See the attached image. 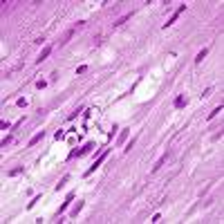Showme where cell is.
Masks as SVG:
<instances>
[{
  "label": "cell",
  "instance_id": "cell-5",
  "mask_svg": "<svg viewBox=\"0 0 224 224\" xmlns=\"http://www.w3.org/2000/svg\"><path fill=\"white\" fill-rule=\"evenodd\" d=\"M43 137H45V132H43V130H41V132H36L34 137L29 139V146H34V144H38V141H41V139H43Z\"/></svg>",
  "mask_w": 224,
  "mask_h": 224
},
{
  "label": "cell",
  "instance_id": "cell-19",
  "mask_svg": "<svg viewBox=\"0 0 224 224\" xmlns=\"http://www.w3.org/2000/svg\"><path fill=\"white\" fill-rule=\"evenodd\" d=\"M69 36H72V29H69L67 34H65V38H63V41H60V45H65V43H67V41H69Z\"/></svg>",
  "mask_w": 224,
  "mask_h": 224
},
{
  "label": "cell",
  "instance_id": "cell-3",
  "mask_svg": "<svg viewBox=\"0 0 224 224\" xmlns=\"http://www.w3.org/2000/svg\"><path fill=\"white\" fill-rule=\"evenodd\" d=\"M92 148H94V141H90V144H85V146L81 148V150H72V153H69V157H81V155H85V153H90Z\"/></svg>",
  "mask_w": 224,
  "mask_h": 224
},
{
  "label": "cell",
  "instance_id": "cell-13",
  "mask_svg": "<svg viewBox=\"0 0 224 224\" xmlns=\"http://www.w3.org/2000/svg\"><path fill=\"white\" fill-rule=\"evenodd\" d=\"M67 179H69V175H65V177H63V179H60V184H56V190H58V188H63V186H65V184H67Z\"/></svg>",
  "mask_w": 224,
  "mask_h": 224
},
{
  "label": "cell",
  "instance_id": "cell-11",
  "mask_svg": "<svg viewBox=\"0 0 224 224\" xmlns=\"http://www.w3.org/2000/svg\"><path fill=\"white\" fill-rule=\"evenodd\" d=\"M220 112H222V105H217L215 110H213V112H211V114H208V121H211V119H215V117H217V114H220Z\"/></svg>",
  "mask_w": 224,
  "mask_h": 224
},
{
  "label": "cell",
  "instance_id": "cell-20",
  "mask_svg": "<svg viewBox=\"0 0 224 224\" xmlns=\"http://www.w3.org/2000/svg\"><path fill=\"white\" fill-rule=\"evenodd\" d=\"M85 72H87V65H81V67L76 69V74H85Z\"/></svg>",
  "mask_w": 224,
  "mask_h": 224
},
{
  "label": "cell",
  "instance_id": "cell-1",
  "mask_svg": "<svg viewBox=\"0 0 224 224\" xmlns=\"http://www.w3.org/2000/svg\"><path fill=\"white\" fill-rule=\"evenodd\" d=\"M108 153H110V148H105L103 153H101V155L96 157V161H94V166H90V168H87V170H85V172H83V175H85V177H90V175H92V172H94V170H96V168H99V166L103 164V159H105V157H108Z\"/></svg>",
  "mask_w": 224,
  "mask_h": 224
},
{
  "label": "cell",
  "instance_id": "cell-8",
  "mask_svg": "<svg viewBox=\"0 0 224 224\" xmlns=\"http://www.w3.org/2000/svg\"><path fill=\"white\" fill-rule=\"evenodd\" d=\"M206 54H208V49H206V47H204V49H199V54L195 56V63H202V58H204Z\"/></svg>",
  "mask_w": 224,
  "mask_h": 224
},
{
  "label": "cell",
  "instance_id": "cell-10",
  "mask_svg": "<svg viewBox=\"0 0 224 224\" xmlns=\"http://www.w3.org/2000/svg\"><path fill=\"white\" fill-rule=\"evenodd\" d=\"M81 208H83V202H78L76 206L72 208V217H76V215H78V213H81Z\"/></svg>",
  "mask_w": 224,
  "mask_h": 224
},
{
  "label": "cell",
  "instance_id": "cell-4",
  "mask_svg": "<svg viewBox=\"0 0 224 224\" xmlns=\"http://www.w3.org/2000/svg\"><path fill=\"white\" fill-rule=\"evenodd\" d=\"M49 54H52V47H49V45H47V47H45L43 52H41V56H38V58H36V63H43V60L47 58V56H49Z\"/></svg>",
  "mask_w": 224,
  "mask_h": 224
},
{
  "label": "cell",
  "instance_id": "cell-14",
  "mask_svg": "<svg viewBox=\"0 0 224 224\" xmlns=\"http://www.w3.org/2000/svg\"><path fill=\"white\" fill-rule=\"evenodd\" d=\"M23 172V166L20 168H14V170H9V177H16V175H20Z\"/></svg>",
  "mask_w": 224,
  "mask_h": 224
},
{
  "label": "cell",
  "instance_id": "cell-9",
  "mask_svg": "<svg viewBox=\"0 0 224 224\" xmlns=\"http://www.w3.org/2000/svg\"><path fill=\"white\" fill-rule=\"evenodd\" d=\"M184 105H186V99L184 96H177L175 99V108H184Z\"/></svg>",
  "mask_w": 224,
  "mask_h": 224
},
{
  "label": "cell",
  "instance_id": "cell-18",
  "mask_svg": "<svg viewBox=\"0 0 224 224\" xmlns=\"http://www.w3.org/2000/svg\"><path fill=\"white\" fill-rule=\"evenodd\" d=\"M9 144H11V135H9V137H5V139H2V148H5V146H9Z\"/></svg>",
  "mask_w": 224,
  "mask_h": 224
},
{
  "label": "cell",
  "instance_id": "cell-12",
  "mask_svg": "<svg viewBox=\"0 0 224 224\" xmlns=\"http://www.w3.org/2000/svg\"><path fill=\"white\" fill-rule=\"evenodd\" d=\"M130 18V14H126V16H121L119 20H117V23H114V27H119V25H123V23H126V20H128Z\"/></svg>",
  "mask_w": 224,
  "mask_h": 224
},
{
  "label": "cell",
  "instance_id": "cell-21",
  "mask_svg": "<svg viewBox=\"0 0 224 224\" xmlns=\"http://www.w3.org/2000/svg\"><path fill=\"white\" fill-rule=\"evenodd\" d=\"M45 85H47V81H38V83H36V87H38V90H43Z\"/></svg>",
  "mask_w": 224,
  "mask_h": 224
},
{
  "label": "cell",
  "instance_id": "cell-6",
  "mask_svg": "<svg viewBox=\"0 0 224 224\" xmlns=\"http://www.w3.org/2000/svg\"><path fill=\"white\" fill-rule=\"evenodd\" d=\"M164 161H166V155H161V157H159V159H157V164L153 166V172H157V170H159V168L164 166Z\"/></svg>",
  "mask_w": 224,
  "mask_h": 224
},
{
  "label": "cell",
  "instance_id": "cell-16",
  "mask_svg": "<svg viewBox=\"0 0 224 224\" xmlns=\"http://www.w3.org/2000/svg\"><path fill=\"white\" fill-rule=\"evenodd\" d=\"M36 202H41V195H38V197H34V199H32V202L27 204V208H34V204H36Z\"/></svg>",
  "mask_w": 224,
  "mask_h": 224
},
{
  "label": "cell",
  "instance_id": "cell-2",
  "mask_svg": "<svg viewBox=\"0 0 224 224\" xmlns=\"http://www.w3.org/2000/svg\"><path fill=\"white\" fill-rule=\"evenodd\" d=\"M184 9H186V5H179V7H177V9H175V11H172V16L168 18V23H166L164 27H170L172 23H175V20H177V18H179L181 14H184Z\"/></svg>",
  "mask_w": 224,
  "mask_h": 224
},
{
  "label": "cell",
  "instance_id": "cell-7",
  "mask_svg": "<svg viewBox=\"0 0 224 224\" xmlns=\"http://www.w3.org/2000/svg\"><path fill=\"white\" fill-rule=\"evenodd\" d=\"M72 199H74V193H69V195H67V199H65V202H63V206L58 208L60 213H63V211H65V208H67V204H69V202H72Z\"/></svg>",
  "mask_w": 224,
  "mask_h": 224
},
{
  "label": "cell",
  "instance_id": "cell-17",
  "mask_svg": "<svg viewBox=\"0 0 224 224\" xmlns=\"http://www.w3.org/2000/svg\"><path fill=\"white\" fill-rule=\"evenodd\" d=\"M126 137H128V130H123V132H121V137H119V144H123V141H126Z\"/></svg>",
  "mask_w": 224,
  "mask_h": 224
},
{
  "label": "cell",
  "instance_id": "cell-15",
  "mask_svg": "<svg viewBox=\"0 0 224 224\" xmlns=\"http://www.w3.org/2000/svg\"><path fill=\"white\" fill-rule=\"evenodd\" d=\"M65 137V132H63V130H56V132H54V139H56V141H58V139H63Z\"/></svg>",
  "mask_w": 224,
  "mask_h": 224
}]
</instances>
